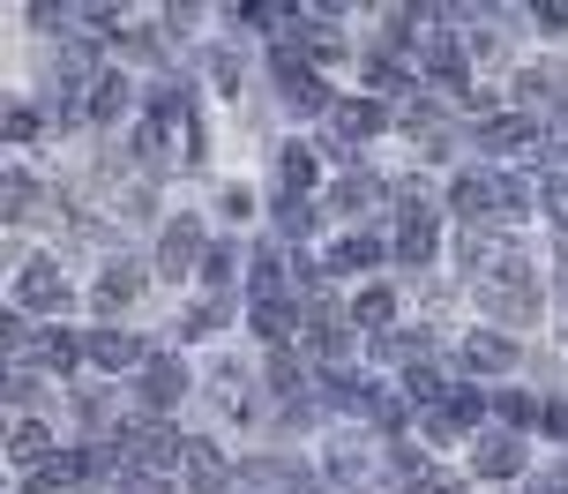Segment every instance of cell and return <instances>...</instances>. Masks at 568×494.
Instances as JSON below:
<instances>
[{
    "instance_id": "cell-1",
    "label": "cell",
    "mask_w": 568,
    "mask_h": 494,
    "mask_svg": "<svg viewBox=\"0 0 568 494\" xmlns=\"http://www.w3.org/2000/svg\"><path fill=\"white\" fill-rule=\"evenodd\" d=\"M464 367H479V375H501V367H516V345H509V337H494V330H479V337L464 345Z\"/></svg>"
},
{
    "instance_id": "cell-2",
    "label": "cell",
    "mask_w": 568,
    "mask_h": 494,
    "mask_svg": "<svg viewBox=\"0 0 568 494\" xmlns=\"http://www.w3.org/2000/svg\"><path fill=\"white\" fill-rule=\"evenodd\" d=\"M397 255H404V262H426V255H434V210H404Z\"/></svg>"
},
{
    "instance_id": "cell-3",
    "label": "cell",
    "mask_w": 568,
    "mask_h": 494,
    "mask_svg": "<svg viewBox=\"0 0 568 494\" xmlns=\"http://www.w3.org/2000/svg\"><path fill=\"white\" fill-rule=\"evenodd\" d=\"M83 352L98 360V367H113V375H120V367H135V337H120V330H98Z\"/></svg>"
},
{
    "instance_id": "cell-4",
    "label": "cell",
    "mask_w": 568,
    "mask_h": 494,
    "mask_svg": "<svg viewBox=\"0 0 568 494\" xmlns=\"http://www.w3.org/2000/svg\"><path fill=\"white\" fill-rule=\"evenodd\" d=\"M16 292H23V308H60V278H53V262L23 270V278H16Z\"/></svg>"
},
{
    "instance_id": "cell-5",
    "label": "cell",
    "mask_w": 568,
    "mask_h": 494,
    "mask_svg": "<svg viewBox=\"0 0 568 494\" xmlns=\"http://www.w3.org/2000/svg\"><path fill=\"white\" fill-rule=\"evenodd\" d=\"M374 255H382V248H374L367 233H352V240H344V248H329V270H367Z\"/></svg>"
},
{
    "instance_id": "cell-6",
    "label": "cell",
    "mask_w": 568,
    "mask_h": 494,
    "mask_svg": "<svg viewBox=\"0 0 568 494\" xmlns=\"http://www.w3.org/2000/svg\"><path fill=\"white\" fill-rule=\"evenodd\" d=\"M38 352H45V367H75V337H68V330H45Z\"/></svg>"
},
{
    "instance_id": "cell-7",
    "label": "cell",
    "mask_w": 568,
    "mask_h": 494,
    "mask_svg": "<svg viewBox=\"0 0 568 494\" xmlns=\"http://www.w3.org/2000/svg\"><path fill=\"white\" fill-rule=\"evenodd\" d=\"M382 315H397V292L367 285V292H359V322H382Z\"/></svg>"
},
{
    "instance_id": "cell-8",
    "label": "cell",
    "mask_w": 568,
    "mask_h": 494,
    "mask_svg": "<svg viewBox=\"0 0 568 494\" xmlns=\"http://www.w3.org/2000/svg\"><path fill=\"white\" fill-rule=\"evenodd\" d=\"M284 188H314V158L307 150H284Z\"/></svg>"
},
{
    "instance_id": "cell-9",
    "label": "cell",
    "mask_w": 568,
    "mask_h": 494,
    "mask_svg": "<svg viewBox=\"0 0 568 494\" xmlns=\"http://www.w3.org/2000/svg\"><path fill=\"white\" fill-rule=\"evenodd\" d=\"M344 128H352V135H374V128H382V105H367V98L344 105Z\"/></svg>"
},
{
    "instance_id": "cell-10",
    "label": "cell",
    "mask_w": 568,
    "mask_h": 494,
    "mask_svg": "<svg viewBox=\"0 0 568 494\" xmlns=\"http://www.w3.org/2000/svg\"><path fill=\"white\" fill-rule=\"evenodd\" d=\"M479 465H486V472H516V442H486Z\"/></svg>"
},
{
    "instance_id": "cell-11",
    "label": "cell",
    "mask_w": 568,
    "mask_h": 494,
    "mask_svg": "<svg viewBox=\"0 0 568 494\" xmlns=\"http://www.w3.org/2000/svg\"><path fill=\"white\" fill-rule=\"evenodd\" d=\"M38 450H45V427L23 420V427H16V457H38Z\"/></svg>"
},
{
    "instance_id": "cell-12",
    "label": "cell",
    "mask_w": 568,
    "mask_h": 494,
    "mask_svg": "<svg viewBox=\"0 0 568 494\" xmlns=\"http://www.w3.org/2000/svg\"><path fill=\"white\" fill-rule=\"evenodd\" d=\"M501 420H509V427H531V397H524V390H516V397H501Z\"/></svg>"
},
{
    "instance_id": "cell-13",
    "label": "cell",
    "mask_w": 568,
    "mask_h": 494,
    "mask_svg": "<svg viewBox=\"0 0 568 494\" xmlns=\"http://www.w3.org/2000/svg\"><path fill=\"white\" fill-rule=\"evenodd\" d=\"M404 390H412V397H434V390H442V375H434V367H412V375H404Z\"/></svg>"
},
{
    "instance_id": "cell-14",
    "label": "cell",
    "mask_w": 568,
    "mask_h": 494,
    "mask_svg": "<svg viewBox=\"0 0 568 494\" xmlns=\"http://www.w3.org/2000/svg\"><path fill=\"white\" fill-rule=\"evenodd\" d=\"M546 210H554V218L568 225V180H546Z\"/></svg>"
}]
</instances>
